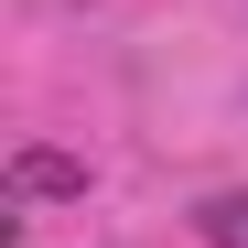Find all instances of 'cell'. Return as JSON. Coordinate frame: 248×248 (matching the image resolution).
Segmentation results:
<instances>
[{"label": "cell", "instance_id": "7a4b0ae2", "mask_svg": "<svg viewBox=\"0 0 248 248\" xmlns=\"http://www.w3.org/2000/svg\"><path fill=\"white\" fill-rule=\"evenodd\" d=\"M194 237L205 248H248V194H205L194 205Z\"/></svg>", "mask_w": 248, "mask_h": 248}, {"label": "cell", "instance_id": "6da1fadb", "mask_svg": "<svg viewBox=\"0 0 248 248\" xmlns=\"http://www.w3.org/2000/svg\"><path fill=\"white\" fill-rule=\"evenodd\" d=\"M11 194H22V205H65V194H87V162H65V151H11Z\"/></svg>", "mask_w": 248, "mask_h": 248}]
</instances>
